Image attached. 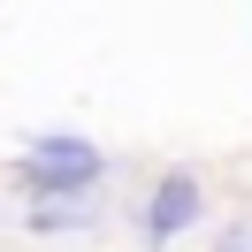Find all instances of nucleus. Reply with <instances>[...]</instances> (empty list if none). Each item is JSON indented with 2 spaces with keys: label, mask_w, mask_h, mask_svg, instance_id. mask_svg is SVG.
Instances as JSON below:
<instances>
[{
  "label": "nucleus",
  "mask_w": 252,
  "mask_h": 252,
  "mask_svg": "<svg viewBox=\"0 0 252 252\" xmlns=\"http://www.w3.org/2000/svg\"><path fill=\"white\" fill-rule=\"evenodd\" d=\"M92 206H38V229H84Z\"/></svg>",
  "instance_id": "7ed1b4c3"
},
{
  "label": "nucleus",
  "mask_w": 252,
  "mask_h": 252,
  "mask_svg": "<svg viewBox=\"0 0 252 252\" xmlns=\"http://www.w3.org/2000/svg\"><path fill=\"white\" fill-rule=\"evenodd\" d=\"M199 206H206V191H199V176H160L153 184V199H145V237L153 245H168V237H184L191 221H199Z\"/></svg>",
  "instance_id": "f03ea898"
},
{
  "label": "nucleus",
  "mask_w": 252,
  "mask_h": 252,
  "mask_svg": "<svg viewBox=\"0 0 252 252\" xmlns=\"http://www.w3.org/2000/svg\"><path fill=\"white\" fill-rule=\"evenodd\" d=\"M214 252H252V214H237V221H229V229H221V237H214Z\"/></svg>",
  "instance_id": "20e7f679"
},
{
  "label": "nucleus",
  "mask_w": 252,
  "mask_h": 252,
  "mask_svg": "<svg viewBox=\"0 0 252 252\" xmlns=\"http://www.w3.org/2000/svg\"><path fill=\"white\" fill-rule=\"evenodd\" d=\"M99 176H107V153H99L92 138L54 130V138L23 145V191H31V199H92Z\"/></svg>",
  "instance_id": "f257e3e1"
}]
</instances>
